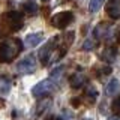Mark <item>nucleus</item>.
Here are the masks:
<instances>
[{
    "mask_svg": "<svg viewBox=\"0 0 120 120\" xmlns=\"http://www.w3.org/2000/svg\"><path fill=\"white\" fill-rule=\"evenodd\" d=\"M22 51V41L12 38L0 42V63H11Z\"/></svg>",
    "mask_w": 120,
    "mask_h": 120,
    "instance_id": "nucleus-1",
    "label": "nucleus"
},
{
    "mask_svg": "<svg viewBox=\"0 0 120 120\" xmlns=\"http://www.w3.org/2000/svg\"><path fill=\"white\" fill-rule=\"evenodd\" d=\"M22 15L17 11H12V12H6L3 15H0V30L3 32V35H8V33L17 32L22 27Z\"/></svg>",
    "mask_w": 120,
    "mask_h": 120,
    "instance_id": "nucleus-2",
    "label": "nucleus"
},
{
    "mask_svg": "<svg viewBox=\"0 0 120 120\" xmlns=\"http://www.w3.org/2000/svg\"><path fill=\"white\" fill-rule=\"evenodd\" d=\"M59 42H60V38H52L51 41H48V44H45L42 48H41L39 51V60L44 63V65H47L48 62H51L52 59V54H56V51H57L59 48Z\"/></svg>",
    "mask_w": 120,
    "mask_h": 120,
    "instance_id": "nucleus-3",
    "label": "nucleus"
},
{
    "mask_svg": "<svg viewBox=\"0 0 120 120\" xmlns=\"http://www.w3.org/2000/svg\"><path fill=\"white\" fill-rule=\"evenodd\" d=\"M56 82L52 80H44L39 81L35 87L32 89V95L35 98H45V96H50L52 92L56 90Z\"/></svg>",
    "mask_w": 120,
    "mask_h": 120,
    "instance_id": "nucleus-4",
    "label": "nucleus"
},
{
    "mask_svg": "<svg viewBox=\"0 0 120 120\" xmlns=\"http://www.w3.org/2000/svg\"><path fill=\"white\" fill-rule=\"evenodd\" d=\"M74 21V14L71 11H63L56 15H52L51 18V26L56 29H66L71 22Z\"/></svg>",
    "mask_w": 120,
    "mask_h": 120,
    "instance_id": "nucleus-5",
    "label": "nucleus"
},
{
    "mask_svg": "<svg viewBox=\"0 0 120 120\" xmlns=\"http://www.w3.org/2000/svg\"><path fill=\"white\" fill-rule=\"evenodd\" d=\"M17 71L22 75L33 74L36 71V59L33 56H26L24 59H21L17 63Z\"/></svg>",
    "mask_w": 120,
    "mask_h": 120,
    "instance_id": "nucleus-6",
    "label": "nucleus"
},
{
    "mask_svg": "<svg viewBox=\"0 0 120 120\" xmlns=\"http://www.w3.org/2000/svg\"><path fill=\"white\" fill-rule=\"evenodd\" d=\"M105 12L111 20L120 18V0H108L105 5Z\"/></svg>",
    "mask_w": 120,
    "mask_h": 120,
    "instance_id": "nucleus-7",
    "label": "nucleus"
},
{
    "mask_svg": "<svg viewBox=\"0 0 120 120\" xmlns=\"http://www.w3.org/2000/svg\"><path fill=\"white\" fill-rule=\"evenodd\" d=\"M21 8H22V12L26 15H29V17H33L38 12V3L35 0H22Z\"/></svg>",
    "mask_w": 120,
    "mask_h": 120,
    "instance_id": "nucleus-8",
    "label": "nucleus"
},
{
    "mask_svg": "<svg viewBox=\"0 0 120 120\" xmlns=\"http://www.w3.org/2000/svg\"><path fill=\"white\" fill-rule=\"evenodd\" d=\"M42 39H44L42 33H29V35L26 36V39H24V44L27 45V47H30V48H35L36 45H39L42 42Z\"/></svg>",
    "mask_w": 120,
    "mask_h": 120,
    "instance_id": "nucleus-9",
    "label": "nucleus"
},
{
    "mask_svg": "<svg viewBox=\"0 0 120 120\" xmlns=\"http://www.w3.org/2000/svg\"><path fill=\"white\" fill-rule=\"evenodd\" d=\"M111 32V26L105 24V22H102V24H99L98 27L95 29V35L98 39H102V38H107L108 35H110Z\"/></svg>",
    "mask_w": 120,
    "mask_h": 120,
    "instance_id": "nucleus-10",
    "label": "nucleus"
},
{
    "mask_svg": "<svg viewBox=\"0 0 120 120\" xmlns=\"http://www.w3.org/2000/svg\"><path fill=\"white\" fill-rule=\"evenodd\" d=\"M119 89H120V82H119V80L112 78V80L107 84V87H105V93H107L108 96H114L116 93L119 92Z\"/></svg>",
    "mask_w": 120,
    "mask_h": 120,
    "instance_id": "nucleus-11",
    "label": "nucleus"
},
{
    "mask_svg": "<svg viewBox=\"0 0 120 120\" xmlns=\"http://www.w3.org/2000/svg\"><path fill=\"white\" fill-rule=\"evenodd\" d=\"M84 82H86V78H84V75H81V74H74L72 77H71V86H72L74 89H80L81 86H84Z\"/></svg>",
    "mask_w": 120,
    "mask_h": 120,
    "instance_id": "nucleus-12",
    "label": "nucleus"
},
{
    "mask_svg": "<svg viewBox=\"0 0 120 120\" xmlns=\"http://www.w3.org/2000/svg\"><path fill=\"white\" fill-rule=\"evenodd\" d=\"M116 56H117V51L114 50V48H108V50H105L102 52V60H105L107 63H111V62H114V59H116Z\"/></svg>",
    "mask_w": 120,
    "mask_h": 120,
    "instance_id": "nucleus-13",
    "label": "nucleus"
},
{
    "mask_svg": "<svg viewBox=\"0 0 120 120\" xmlns=\"http://www.w3.org/2000/svg\"><path fill=\"white\" fill-rule=\"evenodd\" d=\"M104 2L105 0H90V3H89L90 12H98V11L101 9V6L104 5Z\"/></svg>",
    "mask_w": 120,
    "mask_h": 120,
    "instance_id": "nucleus-14",
    "label": "nucleus"
},
{
    "mask_svg": "<svg viewBox=\"0 0 120 120\" xmlns=\"http://www.w3.org/2000/svg\"><path fill=\"white\" fill-rule=\"evenodd\" d=\"M50 99H45L44 102H41L39 105H38V108H35V111H38L36 114L39 116V114H42V112H45V110H48V107H50Z\"/></svg>",
    "mask_w": 120,
    "mask_h": 120,
    "instance_id": "nucleus-15",
    "label": "nucleus"
},
{
    "mask_svg": "<svg viewBox=\"0 0 120 120\" xmlns=\"http://www.w3.org/2000/svg\"><path fill=\"white\" fill-rule=\"evenodd\" d=\"M11 87V82L6 78H0V93H8Z\"/></svg>",
    "mask_w": 120,
    "mask_h": 120,
    "instance_id": "nucleus-16",
    "label": "nucleus"
},
{
    "mask_svg": "<svg viewBox=\"0 0 120 120\" xmlns=\"http://www.w3.org/2000/svg\"><path fill=\"white\" fill-rule=\"evenodd\" d=\"M111 110L114 111L117 116H120V98H117V99H114L111 102Z\"/></svg>",
    "mask_w": 120,
    "mask_h": 120,
    "instance_id": "nucleus-17",
    "label": "nucleus"
},
{
    "mask_svg": "<svg viewBox=\"0 0 120 120\" xmlns=\"http://www.w3.org/2000/svg\"><path fill=\"white\" fill-rule=\"evenodd\" d=\"M63 71H65V66H59V68H56V69L51 72V80H56V78H59L60 75L63 74Z\"/></svg>",
    "mask_w": 120,
    "mask_h": 120,
    "instance_id": "nucleus-18",
    "label": "nucleus"
},
{
    "mask_svg": "<svg viewBox=\"0 0 120 120\" xmlns=\"http://www.w3.org/2000/svg\"><path fill=\"white\" fill-rule=\"evenodd\" d=\"M93 47H95V42H93L92 39H87L84 44H82V50H92Z\"/></svg>",
    "mask_w": 120,
    "mask_h": 120,
    "instance_id": "nucleus-19",
    "label": "nucleus"
},
{
    "mask_svg": "<svg viewBox=\"0 0 120 120\" xmlns=\"http://www.w3.org/2000/svg\"><path fill=\"white\" fill-rule=\"evenodd\" d=\"M6 105V102H5V99H3V98H0V108H3Z\"/></svg>",
    "mask_w": 120,
    "mask_h": 120,
    "instance_id": "nucleus-20",
    "label": "nucleus"
},
{
    "mask_svg": "<svg viewBox=\"0 0 120 120\" xmlns=\"http://www.w3.org/2000/svg\"><path fill=\"white\" fill-rule=\"evenodd\" d=\"M108 120H120V117H119V116H114V117H110Z\"/></svg>",
    "mask_w": 120,
    "mask_h": 120,
    "instance_id": "nucleus-21",
    "label": "nucleus"
},
{
    "mask_svg": "<svg viewBox=\"0 0 120 120\" xmlns=\"http://www.w3.org/2000/svg\"><path fill=\"white\" fill-rule=\"evenodd\" d=\"M50 120H63V119H62V117H51Z\"/></svg>",
    "mask_w": 120,
    "mask_h": 120,
    "instance_id": "nucleus-22",
    "label": "nucleus"
},
{
    "mask_svg": "<svg viewBox=\"0 0 120 120\" xmlns=\"http://www.w3.org/2000/svg\"><path fill=\"white\" fill-rule=\"evenodd\" d=\"M0 36H3V32H2V30H0Z\"/></svg>",
    "mask_w": 120,
    "mask_h": 120,
    "instance_id": "nucleus-23",
    "label": "nucleus"
},
{
    "mask_svg": "<svg viewBox=\"0 0 120 120\" xmlns=\"http://www.w3.org/2000/svg\"><path fill=\"white\" fill-rule=\"evenodd\" d=\"M84 120H92V119H84Z\"/></svg>",
    "mask_w": 120,
    "mask_h": 120,
    "instance_id": "nucleus-24",
    "label": "nucleus"
},
{
    "mask_svg": "<svg viewBox=\"0 0 120 120\" xmlns=\"http://www.w3.org/2000/svg\"><path fill=\"white\" fill-rule=\"evenodd\" d=\"M42 2H47V0H42Z\"/></svg>",
    "mask_w": 120,
    "mask_h": 120,
    "instance_id": "nucleus-25",
    "label": "nucleus"
}]
</instances>
